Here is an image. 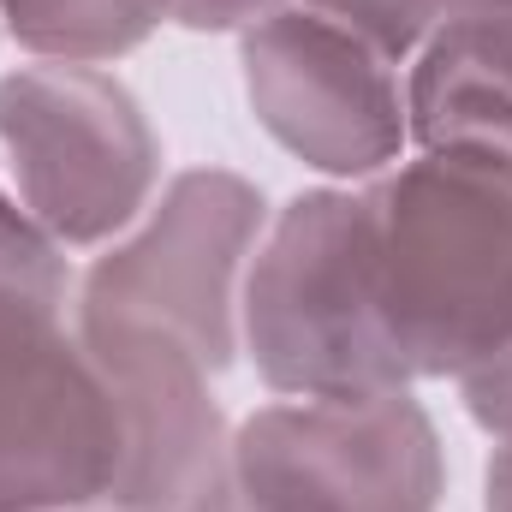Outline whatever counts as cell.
<instances>
[{"instance_id":"obj_1","label":"cell","mask_w":512,"mask_h":512,"mask_svg":"<svg viewBox=\"0 0 512 512\" xmlns=\"http://www.w3.org/2000/svg\"><path fill=\"white\" fill-rule=\"evenodd\" d=\"M370 262L411 382H459L512 334V155L411 149L364 179Z\"/></svg>"},{"instance_id":"obj_2","label":"cell","mask_w":512,"mask_h":512,"mask_svg":"<svg viewBox=\"0 0 512 512\" xmlns=\"http://www.w3.org/2000/svg\"><path fill=\"white\" fill-rule=\"evenodd\" d=\"M239 352L280 399H376L411 387L376 298L364 185H316L268 215L245 268Z\"/></svg>"},{"instance_id":"obj_3","label":"cell","mask_w":512,"mask_h":512,"mask_svg":"<svg viewBox=\"0 0 512 512\" xmlns=\"http://www.w3.org/2000/svg\"><path fill=\"white\" fill-rule=\"evenodd\" d=\"M0 167L60 251H102L161 191V137L108 66L30 60L0 78Z\"/></svg>"},{"instance_id":"obj_4","label":"cell","mask_w":512,"mask_h":512,"mask_svg":"<svg viewBox=\"0 0 512 512\" xmlns=\"http://www.w3.org/2000/svg\"><path fill=\"white\" fill-rule=\"evenodd\" d=\"M268 197L233 167H185L155 203L78 274L72 310L155 328L197 352L215 376L239 364V298Z\"/></svg>"},{"instance_id":"obj_5","label":"cell","mask_w":512,"mask_h":512,"mask_svg":"<svg viewBox=\"0 0 512 512\" xmlns=\"http://www.w3.org/2000/svg\"><path fill=\"white\" fill-rule=\"evenodd\" d=\"M221 477L245 512H441L447 453L411 387L274 399L233 423Z\"/></svg>"},{"instance_id":"obj_6","label":"cell","mask_w":512,"mask_h":512,"mask_svg":"<svg viewBox=\"0 0 512 512\" xmlns=\"http://www.w3.org/2000/svg\"><path fill=\"white\" fill-rule=\"evenodd\" d=\"M120 465V399L72 304L0 298V512H114Z\"/></svg>"},{"instance_id":"obj_7","label":"cell","mask_w":512,"mask_h":512,"mask_svg":"<svg viewBox=\"0 0 512 512\" xmlns=\"http://www.w3.org/2000/svg\"><path fill=\"white\" fill-rule=\"evenodd\" d=\"M239 72L256 126L340 185H364L411 155L405 66L298 0L239 30Z\"/></svg>"},{"instance_id":"obj_8","label":"cell","mask_w":512,"mask_h":512,"mask_svg":"<svg viewBox=\"0 0 512 512\" xmlns=\"http://www.w3.org/2000/svg\"><path fill=\"white\" fill-rule=\"evenodd\" d=\"M72 322L120 399L126 465L114 512H185L227 471L233 423L215 399V370L155 328L90 310H72Z\"/></svg>"},{"instance_id":"obj_9","label":"cell","mask_w":512,"mask_h":512,"mask_svg":"<svg viewBox=\"0 0 512 512\" xmlns=\"http://www.w3.org/2000/svg\"><path fill=\"white\" fill-rule=\"evenodd\" d=\"M411 149L512 155V6L447 12L405 66Z\"/></svg>"},{"instance_id":"obj_10","label":"cell","mask_w":512,"mask_h":512,"mask_svg":"<svg viewBox=\"0 0 512 512\" xmlns=\"http://www.w3.org/2000/svg\"><path fill=\"white\" fill-rule=\"evenodd\" d=\"M167 24V0H0V36L30 60L108 66Z\"/></svg>"},{"instance_id":"obj_11","label":"cell","mask_w":512,"mask_h":512,"mask_svg":"<svg viewBox=\"0 0 512 512\" xmlns=\"http://www.w3.org/2000/svg\"><path fill=\"white\" fill-rule=\"evenodd\" d=\"M72 292H78L72 256L30 221V209L18 203V191L6 185V167H0V298L72 304Z\"/></svg>"},{"instance_id":"obj_12","label":"cell","mask_w":512,"mask_h":512,"mask_svg":"<svg viewBox=\"0 0 512 512\" xmlns=\"http://www.w3.org/2000/svg\"><path fill=\"white\" fill-rule=\"evenodd\" d=\"M298 6H310V12H322V18L358 30L364 42H376V48L393 54L399 66H411L417 48L429 42V30L447 18L441 0H298Z\"/></svg>"},{"instance_id":"obj_13","label":"cell","mask_w":512,"mask_h":512,"mask_svg":"<svg viewBox=\"0 0 512 512\" xmlns=\"http://www.w3.org/2000/svg\"><path fill=\"white\" fill-rule=\"evenodd\" d=\"M459 399H465V417L489 435V441H512V334L459 376Z\"/></svg>"},{"instance_id":"obj_14","label":"cell","mask_w":512,"mask_h":512,"mask_svg":"<svg viewBox=\"0 0 512 512\" xmlns=\"http://www.w3.org/2000/svg\"><path fill=\"white\" fill-rule=\"evenodd\" d=\"M286 0H167V24L197 30V36H221V30H251L256 18L280 12Z\"/></svg>"},{"instance_id":"obj_15","label":"cell","mask_w":512,"mask_h":512,"mask_svg":"<svg viewBox=\"0 0 512 512\" xmlns=\"http://www.w3.org/2000/svg\"><path fill=\"white\" fill-rule=\"evenodd\" d=\"M483 512H512V441H495L483 471Z\"/></svg>"},{"instance_id":"obj_16","label":"cell","mask_w":512,"mask_h":512,"mask_svg":"<svg viewBox=\"0 0 512 512\" xmlns=\"http://www.w3.org/2000/svg\"><path fill=\"white\" fill-rule=\"evenodd\" d=\"M185 512H245V507L233 501V489H227V477H221V483H215L209 495H197V501H191Z\"/></svg>"},{"instance_id":"obj_17","label":"cell","mask_w":512,"mask_h":512,"mask_svg":"<svg viewBox=\"0 0 512 512\" xmlns=\"http://www.w3.org/2000/svg\"><path fill=\"white\" fill-rule=\"evenodd\" d=\"M447 12H471V6H512V0H441Z\"/></svg>"},{"instance_id":"obj_18","label":"cell","mask_w":512,"mask_h":512,"mask_svg":"<svg viewBox=\"0 0 512 512\" xmlns=\"http://www.w3.org/2000/svg\"><path fill=\"white\" fill-rule=\"evenodd\" d=\"M84 512H108V507H84Z\"/></svg>"}]
</instances>
